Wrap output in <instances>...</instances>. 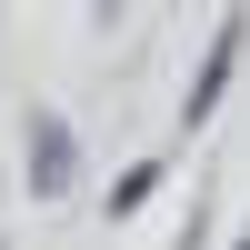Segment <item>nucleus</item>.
<instances>
[{"label": "nucleus", "mask_w": 250, "mask_h": 250, "mask_svg": "<svg viewBox=\"0 0 250 250\" xmlns=\"http://www.w3.org/2000/svg\"><path fill=\"white\" fill-rule=\"evenodd\" d=\"M240 40H250V20L230 10L210 30V50H200V70H190V90H180V130H200V120L220 110V90H230V70H240Z\"/></svg>", "instance_id": "f03ea898"}, {"label": "nucleus", "mask_w": 250, "mask_h": 250, "mask_svg": "<svg viewBox=\"0 0 250 250\" xmlns=\"http://www.w3.org/2000/svg\"><path fill=\"white\" fill-rule=\"evenodd\" d=\"M0 250H10V240H0Z\"/></svg>", "instance_id": "39448f33"}, {"label": "nucleus", "mask_w": 250, "mask_h": 250, "mask_svg": "<svg viewBox=\"0 0 250 250\" xmlns=\"http://www.w3.org/2000/svg\"><path fill=\"white\" fill-rule=\"evenodd\" d=\"M230 250H250V230H240V240H230Z\"/></svg>", "instance_id": "20e7f679"}, {"label": "nucleus", "mask_w": 250, "mask_h": 250, "mask_svg": "<svg viewBox=\"0 0 250 250\" xmlns=\"http://www.w3.org/2000/svg\"><path fill=\"white\" fill-rule=\"evenodd\" d=\"M150 190H160V160H130V170L110 180V200H100V210H110V220H130V210H140Z\"/></svg>", "instance_id": "7ed1b4c3"}, {"label": "nucleus", "mask_w": 250, "mask_h": 250, "mask_svg": "<svg viewBox=\"0 0 250 250\" xmlns=\"http://www.w3.org/2000/svg\"><path fill=\"white\" fill-rule=\"evenodd\" d=\"M20 170H30V200H70V190H80V140H70V120H60V110H30Z\"/></svg>", "instance_id": "f257e3e1"}]
</instances>
